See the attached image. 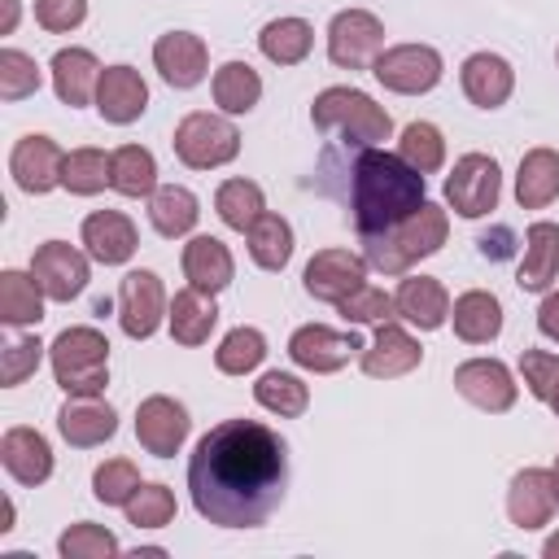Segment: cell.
Returning <instances> with one entry per match:
<instances>
[{"instance_id": "1", "label": "cell", "mask_w": 559, "mask_h": 559, "mask_svg": "<svg viewBox=\"0 0 559 559\" xmlns=\"http://www.w3.org/2000/svg\"><path fill=\"white\" fill-rule=\"evenodd\" d=\"M288 489V445L258 419L214 424L188 459V493L201 520L218 528H258Z\"/></svg>"}, {"instance_id": "2", "label": "cell", "mask_w": 559, "mask_h": 559, "mask_svg": "<svg viewBox=\"0 0 559 559\" xmlns=\"http://www.w3.org/2000/svg\"><path fill=\"white\" fill-rule=\"evenodd\" d=\"M319 175L323 179L341 175L345 188H336V197L349 205L358 236L389 231L428 201L424 175L415 166H406L402 153H389L380 144H345V153L336 144H328L319 157Z\"/></svg>"}, {"instance_id": "3", "label": "cell", "mask_w": 559, "mask_h": 559, "mask_svg": "<svg viewBox=\"0 0 559 559\" xmlns=\"http://www.w3.org/2000/svg\"><path fill=\"white\" fill-rule=\"evenodd\" d=\"M450 236V218L441 205L424 201L411 218H402L397 227L389 231H376V236H362V258L371 271H384V275H406L419 258H432Z\"/></svg>"}, {"instance_id": "4", "label": "cell", "mask_w": 559, "mask_h": 559, "mask_svg": "<svg viewBox=\"0 0 559 559\" xmlns=\"http://www.w3.org/2000/svg\"><path fill=\"white\" fill-rule=\"evenodd\" d=\"M310 122L336 144H384L393 135V118L358 87H323L310 105Z\"/></svg>"}, {"instance_id": "5", "label": "cell", "mask_w": 559, "mask_h": 559, "mask_svg": "<svg viewBox=\"0 0 559 559\" xmlns=\"http://www.w3.org/2000/svg\"><path fill=\"white\" fill-rule=\"evenodd\" d=\"M48 362H52V380L70 397H100L109 384V341L87 323L57 332V341L48 345Z\"/></svg>"}, {"instance_id": "6", "label": "cell", "mask_w": 559, "mask_h": 559, "mask_svg": "<svg viewBox=\"0 0 559 559\" xmlns=\"http://www.w3.org/2000/svg\"><path fill=\"white\" fill-rule=\"evenodd\" d=\"M170 144H175V157L188 170H218V166H227L240 153V131H236L231 118L210 114V109H197V114L179 118Z\"/></svg>"}, {"instance_id": "7", "label": "cell", "mask_w": 559, "mask_h": 559, "mask_svg": "<svg viewBox=\"0 0 559 559\" xmlns=\"http://www.w3.org/2000/svg\"><path fill=\"white\" fill-rule=\"evenodd\" d=\"M371 74L380 87H389L397 96H424L441 83L445 66L432 44H393L371 61Z\"/></svg>"}, {"instance_id": "8", "label": "cell", "mask_w": 559, "mask_h": 559, "mask_svg": "<svg viewBox=\"0 0 559 559\" xmlns=\"http://www.w3.org/2000/svg\"><path fill=\"white\" fill-rule=\"evenodd\" d=\"M502 197V170L489 153H463L445 175V205L459 218H485Z\"/></svg>"}, {"instance_id": "9", "label": "cell", "mask_w": 559, "mask_h": 559, "mask_svg": "<svg viewBox=\"0 0 559 559\" xmlns=\"http://www.w3.org/2000/svg\"><path fill=\"white\" fill-rule=\"evenodd\" d=\"M384 52V22L367 9H341L328 22V57L341 70H371Z\"/></svg>"}, {"instance_id": "10", "label": "cell", "mask_w": 559, "mask_h": 559, "mask_svg": "<svg viewBox=\"0 0 559 559\" xmlns=\"http://www.w3.org/2000/svg\"><path fill=\"white\" fill-rule=\"evenodd\" d=\"M367 345L358 332H336L328 323H306L288 336V358L301 367V371H314V376H332L341 371L349 358H358Z\"/></svg>"}, {"instance_id": "11", "label": "cell", "mask_w": 559, "mask_h": 559, "mask_svg": "<svg viewBox=\"0 0 559 559\" xmlns=\"http://www.w3.org/2000/svg\"><path fill=\"white\" fill-rule=\"evenodd\" d=\"M166 314V288L157 271H127L118 284V323L131 341H148L162 328Z\"/></svg>"}, {"instance_id": "12", "label": "cell", "mask_w": 559, "mask_h": 559, "mask_svg": "<svg viewBox=\"0 0 559 559\" xmlns=\"http://www.w3.org/2000/svg\"><path fill=\"white\" fill-rule=\"evenodd\" d=\"M301 284H306V293H310L314 301L336 306V301H345L354 288L367 284V258H362V253H349V249H319V253L306 262Z\"/></svg>"}, {"instance_id": "13", "label": "cell", "mask_w": 559, "mask_h": 559, "mask_svg": "<svg viewBox=\"0 0 559 559\" xmlns=\"http://www.w3.org/2000/svg\"><path fill=\"white\" fill-rule=\"evenodd\" d=\"M188 428H192L188 406L175 402V397H166V393H153V397H144L135 406V441L148 454H157V459L179 454V445L188 441Z\"/></svg>"}, {"instance_id": "14", "label": "cell", "mask_w": 559, "mask_h": 559, "mask_svg": "<svg viewBox=\"0 0 559 559\" xmlns=\"http://www.w3.org/2000/svg\"><path fill=\"white\" fill-rule=\"evenodd\" d=\"M61 170H66V153L52 135H22L9 153V175L31 197H44V192L61 188Z\"/></svg>"}, {"instance_id": "15", "label": "cell", "mask_w": 559, "mask_h": 559, "mask_svg": "<svg viewBox=\"0 0 559 559\" xmlns=\"http://www.w3.org/2000/svg\"><path fill=\"white\" fill-rule=\"evenodd\" d=\"M454 389L459 397H467L472 406L489 411V415H502L515 406V376L507 362L498 358H467L454 367Z\"/></svg>"}, {"instance_id": "16", "label": "cell", "mask_w": 559, "mask_h": 559, "mask_svg": "<svg viewBox=\"0 0 559 559\" xmlns=\"http://www.w3.org/2000/svg\"><path fill=\"white\" fill-rule=\"evenodd\" d=\"M31 275L52 301H74L87 288V253H79L66 240H48L31 258Z\"/></svg>"}, {"instance_id": "17", "label": "cell", "mask_w": 559, "mask_h": 559, "mask_svg": "<svg viewBox=\"0 0 559 559\" xmlns=\"http://www.w3.org/2000/svg\"><path fill=\"white\" fill-rule=\"evenodd\" d=\"M419 358H424L419 341H415V336H411V332H406L397 319L376 323L371 345L358 354L362 376H371V380H397V376L415 371V367H419Z\"/></svg>"}, {"instance_id": "18", "label": "cell", "mask_w": 559, "mask_h": 559, "mask_svg": "<svg viewBox=\"0 0 559 559\" xmlns=\"http://www.w3.org/2000/svg\"><path fill=\"white\" fill-rule=\"evenodd\" d=\"M153 66H157V74H162L170 87L188 92V87H197V83L205 79V70H210V48H205V39L192 35V31H166V35H157V44H153Z\"/></svg>"}, {"instance_id": "19", "label": "cell", "mask_w": 559, "mask_h": 559, "mask_svg": "<svg viewBox=\"0 0 559 559\" xmlns=\"http://www.w3.org/2000/svg\"><path fill=\"white\" fill-rule=\"evenodd\" d=\"M148 109V83L140 79V70L131 66H105L100 83H96V114L114 127L135 122Z\"/></svg>"}, {"instance_id": "20", "label": "cell", "mask_w": 559, "mask_h": 559, "mask_svg": "<svg viewBox=\"0 0 559 559\" xmlns=\"http://www.w3.org/2000/svg\"><path fill=\"white\" fill-rule=\"evenodd\" d=\"M559 498H555V476L546 467H524L511 476V489H507V515L515 528H542L550 524Z\"/></svg>"}, {"instance_id": "21", "label": "cell", "mask_w": 559, "mask_h": 559, "mask_svg": "<svg viewBox=\"0 0 559 559\" xmlns=\"http://www.w3.org/2000/svg\"><path fill=\"white\" fill-rule=\"evenodd\" d=\"M459 83H463V96L476 105V109H498L511 100L515 92V70L507 57L498 52H472L459 70Z\"/></svg>"}, {"instance_id": "22", "label": "cell", "mask_w": 559, "mask_h": 559, "mask_svg": "<svg viewBox=\"0 0 559 559\" xmlns=\"http://www.w3.org/2000/svg\"><path fill=\"white\" fill-rule=\"evenodd\" d=\"M0 463H4V472L17 485H31L35 489V485H44L52 476V445H48L44 432L17 424V428H9L0 437Z\"/></svg>"}, {"instance_id": "23", "label": "cell", "mask_w": 559, "mask_h": 559, "mask_svg": "<svg viewBox=\"0 0 559 559\" xmlns=\"http://www.w3.org/2000/svg\"><path fill=\"white\" fill-rule=\"evenodd\" d=\"M83 245H87V258L105 262V266H122L131 262L140 236H135V223L122 214V210H96L83 218Z\"/></svg>"}, {"instance_id": "24", "label": "cell", "mask_w": 559, "mask_h": 559, "mask_svg": "<svg viewBox=\"0 0 559 559\" xmlns=\"http://www.w3.org/2000/svg\"><path fill=\"white\" fill-rule=\"evenodd\" d=\"M393 306H397V319H406L419 332H437L450 319V293L432 275H406L393 293Z\"/></svg>"}, {"instance_id": "25", "label": "cell", "mask_w": 559, "mask_h": 559, "mask_svg": "<svg viewBox=\"0 0 559 559\" xmlns=\"http://www.w3.org/2000/svg\"><path fill=\"white\" fill-rule=\"evenodd\" d=\"M57 432L74 445V450H92V445H105L114 432H118V415L109 402L100 397H70L61 411H57Z\"/></svg>"}, {"instance_id": "26", "label": "cell", "mask_w": 559, "mask_h": 559, "mask_svg": "<svg viewBox=\"0 0 559 559\" xmlns=\"http://www.w3.org/2000/svg\"><path fill=\"white\" fill-rule=\"evenodd\" d=\"M555 275H559V223L537 218V223L524 231V258H520L515 284H520L524 293H550Z\"/></svg>"}, {"instance_id": "27", "label": "cell", "mask_w": 559, "mask_h": 559, "mask_svg": "<svg viewBox=\"0 0 559 559\" xmlns=\"http://www.w3.org/2000/svg\"><path fill=\"white\" fill-rule=\"evenodd\" d=\"M183 275L192 288L201 293H223L231 280H236V262H231V249L218 240V236H192L183 245Z\"/></svg>"}, {"instance_id": "28", "label": "cell", "mask_w": 559, "mask_h": 559, "mask_svg": "<svg viewBox=\"0 0 559 559\" xmlns=\"http://www.w3.org/2000/svg\"><path fill=\"white\" fill-rule=\"evenodd\" d=\"M52 87H57V100L79 109L87 100H96V83H100V61L87 52V48H57L52 52Z\"/></svg>"}, {"instance_id": "29", "label": "cell", "mask_w": 559, "mask_h": 559, "mask_svg": "<svg viewBox=\"0 0 559 559\" xmlns=\"http://www.w3.org/2000/svg\"><path fill=\"white\" fill-rule=\"evenodd\" d=\"M450 319H454V336L467 341V345H489L498 332H502V301L485 288H467L454 297L450 306Z\"/></svg>"}, {"instance_id": "30", "label": "cell", "mask_w": 559, "mask_h": 559, "mask_svg": "<svg viewBox=\"0 0 559 559\" xmlns=\"http://www.w3.org/2000/svg\"><path fill=\"white\" fill-rule=\"evenodd\" d=\"M559 197V153L555 148H528L515 170V201L520 210H546Z\"/></svg>"}, {"instance_id": "31", "label": "cell", "mask_w": 559, "mask_h": 559, "mask_svg": "<svg viewBox=\"0 0 559 559\" xmlns=\"http://www.w3.org/2000/svg\"><path fill=\"white\" fill-rule=\"evenodd\" d=\"M166 323H170V336L179 345H205L210 332H214V323H218V306H214L210 293H201V288L188 284V288L175 293Z\"/></svg>"}, {"instance_id": "32", "label": "cell", "mask_w": 559, "mask_h": 559, "mask_svg": "<svg viewBox=\"0 0 559 559\" xmlns=\"http://www.w3.org/2000/svg\"><path fill=\"white\" fill-rule=\"evenodd\" d=\"M258 48H262V57L271 66H297V61L310 57L314 31H310L306 17H275V22H266L258 31Z\"/></svg>"}, {"instance_id": "33", "label": "cell", "mask_w": 559, "mask_h": 559, "mask_svg": "<svg viewBox=\"0 0 559 559\" xmlns=\"http://www.w3.org/2000/svg\"><path fill=\"white\" fill-rule=\"evenodd\" d=\"M197 218H201V205H197V197H192L188 188H179V183H166V188H157V192L148 197V223H153V231L166 236V240L188 236V231L197 227Z\"/></svg>"}, {"instance_id": "34", "label": "cell", "mask_w": 559, "mask_h": 559, "mask_svg": "<svg viewBox=\"0 0 559 559\" xmlns=\"http://www.w3.org/2000/svg\"><path fill=\"white\" fill-rule=\"evenodd\" d=\"M44 288L26 271H0V323L9 328H31L44 319Z\"/></svg>"}, {"instance_id": "35", "label": "cell", "mask_w": 559, "mask_h": 559, "mask_svg": "<svg viewBox=\"0 0 559 559\" xmlns=\"http://www.w3.org/2000/svg\"><path fill=\"white\" fill-rule=\"evenodd\" d=\"M210 92H214V105L223 114H249L262 100V79H258V70L249 61H223L214 70Z\"/></svg>"}, {"instance_id": "36", "label": "cell", "mask_w": 559, "mask_h": 559, "mask_svg": "<svg viewBox=\"0 0 559 559\" xmlns=\"http://www.w3.org/2000/svg\"><path fill=\"white\" fill-rule=\"evenodd\" d=\"M214 210L231 231H249L266 214V197L253 179H223L214 192Z\"/></svg>"}, {"instance_id": "37", "label": "cell", "mask_w": 559, "mask_h": 559, "mask_svg": "<svg viewBox=\"0 0 559 559\" xmlns=\"http://www.w3.org/2000/svg\"><path fill=\"white\" fill-rule=\"evenodd\" d=\"M109 188L122 192V197H153V192H157V162H153V153L140 148V144L114 148Z\"/></svg>"}, {"instance_id": "38", "label": "cell", "mask_w": 559, "mask_h": 559, "mask_svg": "<svg viewBox=\"0 0 559 559\" xmlns=\"http://www.w3.org/2000/svg\"><path fill=\"white\" fill-rule=\"evenodd\" d=\"M245 236H249V258L262 271H284L288 266V258H293V227H288V218L266 210Z\"/></svg>"}, {"instance_id": "39", "label": "cell", "mask_w": 559, "mask_h": 559, "mask_svg": "<svg viewBox=\"0 0 559 559\" xmlns=\"http://www.w3.org/2000/svg\"><path fill=\"white\" fill-rule=\"evenodd\" d=\"M109 170H114V153H100V148H74L66 153V170H61V188L70 197H96L109 188Z\"/></svg>"}, {"instance_id": "40", "label": "cell", "mask_w": 559, "mask_h": 559, "mask_svg": "<svg viewBox=\"0 0 559 559\" xmlns=\"http://www.w3.org/2000/svg\"><path fill=\"white\" fill-rule=\"evenodd\" d=\"M253 397H258L262 411H271L280 419H297L310 406V389L288 371H262L258 384H253Z\"/></svg>"}, {"instance_id": "41", "label": "cell", "mask_w": 559, "mask_h": 559, "mask_svg": "<svg viewBox=\"0 0 559 559\" xmlns=\"http://www.w3.org/2000/svg\"><path fill=\"white\" fill-rule=\"evenodd\" d=\"M262 358H266V336L258 328H245V323L231 328L214 349V367L223 376H249L262 367Z\"/></svg>"}, {"instance_id": "42", "label": "cell", "mask_w": 559, "mask_h": 559, "mask_svg": "<svg viewBox=\"0 0 559 559\" xmlns=\"http://www.w3.org/2000/svg\"><path fill=\"white\" fill-rule=\"evenodd\" d=\"M397 153L419 175H432V170L445 166V135L432 122H406L402 127V140H397Z\"/></svg>"}, {"instance_id": "43", "label": "cell", "mask_w": 559, "mask_h": 559, "mask_svg": "<svg viewBox=\"0 0 559 559\" xmlns=\"http://www.w3.org/2000/svg\"><path fill=\"white\" fill-rule=\"evenodd\" d=\"M57 550H61V559H114L122 546H118V537H114L105 524L79 520V524H70V528L57 537Z\"/></svg>"}, {"instance_id": "44", "label": "cell", "mask_w": 559, "mask_h": 559, "mask_svg": "<svg viewBox=\"0 0 559 559\" xmlns=\"http://www.w3.org/2000/svg\"><path fill=\"white\" fill-rule=\"evenodd\" d=\"M140 485H144V480H140V472H135L131 459H105V463L92 472V493H96V502H105V507H127Z\"/></svg>"}, {"instance_id": "45", "label": "cell", "mask_w": 559, "mask_h": 559, "mask_svg": "<svg viewBox=\"0 0 559 559\" xmlns=\"http://www.w3.org/2000/svg\"><path fill=\"white\" fill-rule=\"evenodd\" d=\"M122 511H127V524H135V528H166L175 520V493L166 485L148 480L131 493V502Z\"/></svg>"}, {"instance_id": "46", "label": "cell", "mask_w": 559, "mask_h": 559, "mask_svg": "<svg viewBox=\"0 0 559 559\" xmlns=\"http://www.w3.org/2000/svg\"><path fill=\"white\" fill-rule=\"evenodd\" d=\"M39 66L22 48H0V100H26L39 92Z\"/></svg>"}, {"instance_id": "47", "label": "cell", "mask_w": 559, "mask_h": 559, "mask_svg": "<svg viewBox=\"0 0 559 559\" xmlns=\"http://www.w3.org/2000/svg\"><path fill=\"white\" fill-rule=\"evenodd\" d=\"M336 314H341L345 323H384V319H397V306H393V297H389L384 288L362 284V288H354L345 301H336Z\"/></svg>"}, {"instance_id": "48", "label": "cell", "mask_w": 559, "mask_h": 559, "mask_svg": "<svg viewBox=\"0 0 559 559\" xmlns=\"http://www.w3.org/2000/svg\"><path fill=\"white\" fill-rule=\"evenodd\" d=\"M44 349H48V345H44L39 336H22V341L4 345V358H0V384L13 389V384H22V380H31L35 367H39V358H44Z\"/></svg>"}, {"instance_id": "49", "label": "cell", "mask_w": 559, "mask_h": 559, "mask_svg": "<svg viewBox=\"0 0 559 559\" xmlns=\"http://www.w3.org/2000/svg\"><path fill=\"white\" fill-rule=\"evenodd\" d=\"M520 376H524V384H528V393L537 402H550V393L559 384V354H550V349H524L520 354Z\"/></svg>"}, {"instance_id": "50", "label": "cell", "mask_w": 559, "mask_h": 559, "mask_svg": "<svg viewBox=\"0 0 559 559\" xmlns=\"http://www.w3.org/2000/svg\"><path fill=\"white\" fill-rule=\"evenodd\" d=\"M83 17H87V0H35V22L52 35L83 26Z\"/></svg>"}, {"instance_id": "51", "label": "cell", "mask_w": 559, "mask_h": 559, "mask_svg": "<svg viewBox=\"0 0 559 559\" xmlns=\"http://www.w3.org/2000/svg\"><path fill=\"white\" fill-rule=\"evenodd\" d=\"M537 332L559 345V293H546L537 306Z\"/></svg>"}, {"instance_id": "52", "label": "cell", "mask_w": 559, "mask_h": 559, "mask_svg": "<svg viewBox=\"0 0 559 559\" xmlns=\"http://www.w3.org/2000/svg\"><path fill=\"white\" fill-rule=\"evenodd\" d=\"M4 4V13H0V35H13V26H17V0H0Z\"/></svg>"}, {"instance_id": "53", "label": "cell", "mask_w": 559, "mask_h": 559, "mask_svg": "<svg viewBox=\"0 0 559 559\" xmlns=\"http://www.w3.org/2000/svg\"><path fill=\"white\" fill-rule=\"evenodd\" d=\"M542 555H546V559H559V533H550V537H546V546H542Z\"/></svg>"}, {"instance_id": "54", "label": "cell", "mask_w": 559, "mask_h": 559, "mask_svg": "<svg viewBox=\"0 0 559 559\" xmlns=\"http://www.w3.org/2000/svg\"><path fill=\"white\" fill-rule=\"evenodd\" d=\"M9 528H13V502L4 498V524H0V533H9Z\"/></svg>"}, {"instance_id": "55", "label": "cell", "mask_w": 559, "mask_h": 559, "mask_svg": "<svg viewBox=\"0 0 559 559\" xmlns=\"http://www.w3.org/2000/svg\"><path fill=\"white\" fill-rule=\"evenodd\" d=\"M550 411L559 415V384H555V393H550Z\"/></svg>"}, {"instance_id": "56", "label": "cell", "mask_w": 559, "mask_h": 559, "mask_svg": "<svg viewBox=\"0 0 559 559\" xmlns=\"http://www.w3.org/2000/svg\"><path fill=\"white\" fill-rule=\"evenodd\" d=\"M550 476H555V498H559V459H555V467H550Z\"/></svg>"}, {"instance_id": "57", "label": "cell", "mask_w": 559, "mask_h": 559, "mask_svg": "<svg viewBox=\"0 0 559 559\" xmlns=\"http://www.w3.org/2000/svg\"><path fill=\"white\" fill-rule=\"evenodd\" d=\"M555 61H559V52H555Z\"/></svg>"}]
</instances>
